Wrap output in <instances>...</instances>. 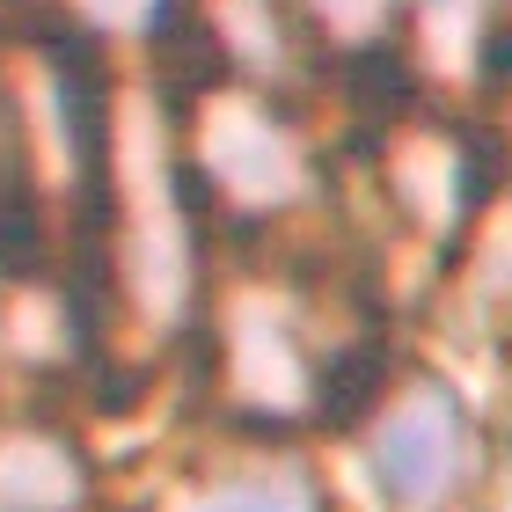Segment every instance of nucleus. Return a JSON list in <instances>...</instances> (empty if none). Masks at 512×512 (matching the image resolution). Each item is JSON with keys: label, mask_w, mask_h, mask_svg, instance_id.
<instances>
[{"label": "nucleus", "mask_w": 512, "mask_h": 512, "mask_svg": "<svg viewBox=\"0 0 512 512\" xmlns=\"http://www.w3.org/2000/svg\"><path fill=\"white\" fill-rule=\"evenodd\" d=\"M205 512H300V498L271 491V483H242V491H220V498H205Z\"/></svg>", "instance_id": "obj_4"}, {"label": "nucleus", "mask_w": 512, "mask_h": 512, "mask_svg": "<svg viewBox=\"0 0 512 512\" xmlns=\"http://www.w3.org/2000/svg\"><path fill=\"white\" fill-rule=\"evenodd\" d=\"M388 395V344L381 337H359V344H344V352L322 366V381H315V425L322 432H352L374 417V403Z\"/></svg>", "instance_id": "obj_2"}, {"label": "nucleus", "mask_w": 512, "mask_h": 512, "mask_svg": "<svg viewBox=\"0 0 512 512\" xmlns=\"http://www.w3.org/2000/svg\"><path fill=\"white\" fill-rule=\"evenodd\" d=\"M344 88H352V103L366 110V118H403V110H417V66H410V52L395 37H381V44H359L352 59H344Z\"/></svg>", "instance_id": "obj_3"}, {"label": "nucleus", "mask_w": 512, "mask_h": 512, "mask_svg": "<svg viewBox=\"0 0 512 512\" xmlns=\"http://www.w3.org/2000/svg\"><path fill=\"white\" fill-rule=\"evenodd\" d=\"M483 88H512V22H491V44H483Z\"/></svg>", "instance_id": "obj_5"}, {"label": "nucleus", "mask_w": 512, "mask_h": 512, "mask_svg": "<svg viewBox=\"0 0 512 512\" xmlns=\"http://www.w3.org/2000/svg\"><path fill=\"white\" fill-rule=\"evenodd\" d=\"M454 469V417L447 410H410L395 417L388 439L374 447V476L395 505H425Z\"/></svg>", "instance_id": "obj_1"}]
</instances>
